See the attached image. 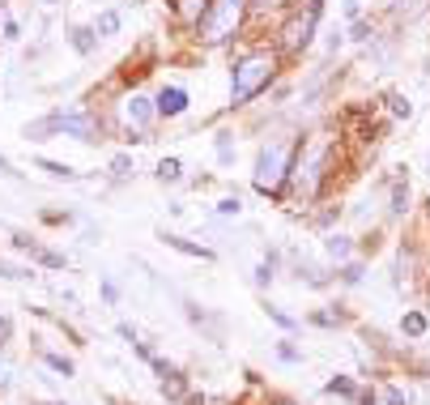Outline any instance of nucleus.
<instances>
[{"instance_id":"1","label":"nucleus","mask_w":430,"mask_h":405,"mask_svg":"<svg viewBox=\"0 0 430 405\" xmlns=\"http://www.w3.org/2000/svg\"><path fill=\"white\" fill-rule=\"evenodd\" d=\"M294 154H298V145H290V141H268V145L260 149V158H256V175H251L256 192L277 196V192L286 188V175L294 171Z\"/></svg>"},{"instance_id":"2","label":"nucleus","mask_w":430,"mask_h":405,"mask_svg":"<svg viewBox=\"0 0 430 405\" xmlns=\"http://www.w3.org/2000/svg\"><path fill=\"white\" fill-rule=\"evenodd\" d=\"M273 73H277V56L273 52H251V56H243L239 64H235V77H230V103L235 107H243V103H251V98L273 81Z\"/></svg>"},{"instance_id":"3","label":"nucleus","mask_w":430,"mask_h":405,"mask_svg":"<svg viewBox=\"0 0 430 405\" xmlns=\"http://www.w3.org/2000/svg\"><path fill=\"white\" fill-rule=\"evenodd\" d=\"M243 13H247V0H209L204 18L196 22V34H200V43L218 47V43L235 39V30L243 26Z\"/></svg>"},{"instance_id":"4","label":"nucleus","mask_w":430,"mask_h":405,"mask_svg":"<svg viewBox=\"0 0 430 405\" xmlns=\"http://www.w3.org/2000/svg\"><path fill=\"white\" fill-rule=\"evenodd\" d=\"M47 132H64V137H77V141H94L98 124L85 111H60V116H47V120H39V124L26 128V137H34V141L47 137Z\"/></svg>"},{"instance_id":"5","label":"nucleus","mask_w":430,"mask_h":405,"mask_svg":"<svg viewBox=\"0 0 430 405\" xmlns=\"http://www.w3.org/2000/svg\"><path fill=\"white\" fill-rule=\"evenodd\" d=\"M315 22H319V0H307V5L286 22V30H282L286 52H303V47L311 43V34H315Z\"/></svg>"},{"instance_id":"6","label":"nucleus","mask_w":430,"mask_h":405,"mask_svg":"<svg viewBox=\"0 0 430 405\" xmlns=\"http://www.w3.org/2000/svg\"><path fill=\"white\" fill-rule=\"evenodd\" d=\"M158 116H183L188 111V90L183 85H167L162 94H158Z\"/></svg>"},{"instance_id":"7","label":"nucleus","mask_w":430,"mask_h":405,"mask_svg":"<svg viewBox=\"0 0 430 405\" xmlns=\"http://www.w3.org/2000/svg\"><path fill=\"white\" fill-rule=\"evenodd\" d=\"M124 116H128V124H149V120L158 116V107H149V98L132 94L128 103H124Z\"/></svg>"},{"instance_id":"8","label":"nucleus","mask_w":430,"mask_h":405,"mask_svg":"<svg viewBox=\"0 0 430 405\" xmlns=\"http://www.w3.org/2000/svg\"><path fill=\"white\" fill-rule=\"evenodd\" d=\"M167 247H175V252H183V256H196V261H213V247H200V243H188V239H179V235H167Z\"/></svg>"},{"instance_id":"9","label":"nucleus","mask_w":430,"mask_h":405,"mask_svg":"<svg viewBox=\"0 0 430 405\" xmlns=\"http://www.w3.org/2000/svg\"><path fill=\"white\" fill-rule=\"evenodd\" d=\"M204 9H209V0H175V13H179L183 22H200Z\"/></svg>"},{"instance_id":"10","label":"nucleus","mask_w":430,"mask_h":405,"mask_svg":"<svg viewBox=\"0 0 430 405\" xmlns=\"http://www.w3.org/2000/svg\"><path fill=\"white\" fill-rule=\"evenodd\" d=\"M39 171L56 175V179H77V171H73V167H64V163H51V158H39Z\"/></svg>"},{"instance_id":"11","label":"nucleus","mask_w":430,"mask_h":405,"mask_svg":"<svg viewBox=\"0 0 430 405\" xmlns=\"http://www.w3.org/2000/svg\"><path fill=\"white\" fill-rule=\"evenodd\" d=\"M179 158H162V163H158V179H162V184H175L179 179Z\"/></svg>"},{"instance_id":"12","label":"nucleus","mask_w":430,"mask_h":405,"mask_svg":"<svg viewBox=\"0 0 430 405\" xmlns=\"http://www.w3.org/2000/svg\"><path fill=\"white\" fill-rule=\"evenodd\" d=\"M401 329H405L409 337H422V333H426V316H422V312H409V316L401 320Z\"/></svg>"},{"instance_id":"13","label":"nucleus","mask_w":430,"mask_h":405,"mask_svg":"<svg viewBox=\"0 0 430 405\" xmlns=\"http://www.w3.org/2000/svg\"><path fill=\"white\" fill-rule=\"evenodd\" d=\"M116 30H120V13H116V9L98 13V34H116Z\"/></svg>"},{"instance_id":"14","label":"nucleus","mask_w":430,"mask_h":405,"mask_svg":"<svg viewBox=\"0 0 430 405\" xmlns=\"http://www.w3.org/2000/svg\"><path fill=\"white\" fill-rule=\"evenodd\" d=\"M324 247H328V256H337V261H341V256H349V239H345V235H333Z\"/></svg>"},{"instance_id":"15","label":"nucleus","mask_w":430,"mask_h":405,"mask_svg":"<svg viewBox=\"0 0 430 405\" xmlns=\"http://www.w3.org/2000/svg\"><path fill=\"white\" fill-rule=\"evenodd\" d=\"M328 392H337V397H354L358 388H354V380H345V376H337V380H328Z\"/></svg>"},{"instance_id":"16","label":"nucleus","mask_w":430,"mask_h":405,"mask_svg":"<svg viewBox=\"0 0 430 405\" xmlns=\"http://www.w3.org/2000/svg\"><path fill=\"white\" fill-rule=\"evenodd\" d=\"M388 103H392V116H405V120L413 116V103H409V98H405V94H392V98H388Z\"/></svg>"},{"instance_id":"17","label":"nucleus","mask_w":430,"mask_h":405,"mask_svg":"<svg viewBox=\"0 0 430 405\" xmlns=\"http://www.w3.org/2000/svg\"><path fill=\"white\" fill-rule=\"evenodd\" d=\"M405 210H409V188L396 184V192H392V214H405Z\"/></svg>"},{"instance_id":"18","label":"nucleus","mask_w":430,"mask_h":405,"mask_svg":"<svg viewBox=\"0 0 430 405\" xmlns=\"http://www.w3.org/2000/svg\"><path fill=\"white\" fill-rule=\"evenodd\" d=\"M43 359H47V367H51V371H60V376H73V363H69V359H60V354H43Z\"/></svg>"},{"instance_id":"19","label":"nucleus","mask_w":430,"mask_h":405,"mask_svg":"<svg viewBox=\"0 0 430 405\" xmlns=\"http://www.w3.org/2000/svg\"><path fill=\"white\" fill-rule=\"evenodd\" d=\"M73 47H77V52H90V47H94V30H73Z\"/></svg>"},{"instance_id":"20","label":"nucleus","mask_w":430,"mask_h":405,"mask_svg":"<svg viewBox=\"0 0 430 405\" xmlns=\"http://www.w3.org/2000/svg\"><path fill=\"white\" fill-rule=\"evenodd\" d=\"M384 401H388V405H409V392H401V388H388V392H384Z\"/></svg>"},{"instance_id":"21","label":"nucleus","mask_w":430,"mask_h":405,"mask_svg":"<svg viewBox=\"0 0 430 405\" xmlns=\"http://www.w3.org/2000/svg\"><path fill=\"white\" fill-rule=\"evenodd\" d=\"M239 210H243V205H239V196H226L222 205H218V214H226V218H230V214H239Z\"/></svg>"},{"instance_id":"22","label":"nucleus","mask_w":430,"mask_h":405,"mask_svg":"<svg viewBox=\"0 0 430 405\" xmlns=\"http://www.w3.org/2000/svg\"><path fill=\"white\" fill-rule=\"evenodd\" d=\"M256 282H260V286H268V282H273V265H268V261L256 269Z\"/></svg>"},{"instance_id":"23","label":"nucleus","mask_w":430,"mask_h":405,"mask_svg":"<svg viewBox=\"0 0 430 405\" xmlns=\"http://www.w3.org/2000/svg\"><path fill=\"white\" fill-rule=\"evenodd\" d=\"M349 39H358V43H362V39H370V26H366V22H354V30H349Z\"/></svg>"},{"instance_id":"24","label":"nucleus","mask_w":430,"mask_h":405,"mask_svg":"<svg viewBox=\"0 0 430 405\" xmlns=\"http://www.w3.org/2000/svg\"><path fill=\"white\" fill-rule=\"evenodd\" d=\"M111 171H116V175H128V171H132V158H124V154H120V158L111 163Z\"/></svg>"},{"instance_id":"25","label":"nucleus","mask_w":430,"mask_h":405,"mask_svg":"<svg viewBox=\"0 0 430 405\" xmlns=\"http://www.w3.org/2000/svg\"><path fill=\"white\" fill-rule=\"evenodd\" d=\"M268 316H273V320H277V324H282V329H294V320H290V316H286V312H277V308H268Z\"/></svg>"},{"instance_id":"26","label":"nucleus","mask_w":430,"mask_h":405,"mask_svg":"<svg viewBox=\"0 0 430 405\" xmlns=\"http://www.w3.org/2000/svg\"><path fill=\"white\" fill-rule=\"evenodd\" d=\"M277 354H282L286 363H294V359H298V350H294V345H277Z\"/></svg>"},{"instance_id":"27","label":"nucleus","mask_w":430,"mask_h":405,"mask_svg":"<svg viewBox=\"0 0 430 405\" xmlns=\"http://www.w3.org/2000/svg\"><path fill=\"white\" fill-rule=\"evenodd\" d=\"M5 341H9V320L0 316V345H5Z\"/></svg>"},{"instance_id":"28","label":"nucleus","mask_w":430,"mask_h":405,"mask_svg":"<svg viewBox=\"0 0 430 405\" xmlns=\"http://www.w3.org/2000/svg\"><path fill=\"white\" fill-rule=\"evenodd\" d=\"M0 171H5V175H18V171L9 167V158H0Z\"/></svg>"},{"instance_id":"29","label":"nucleus","mask_w":430,"mask_h":405,"mask_svg":"<svg viewBox=\"0 0 430 405\" xmlns=\"http://www.w3.org/2000/svg\"><path fill=\"white\" fill-rule=\"evenodd\" d=\"M256 5H277V0H256Z\"/></svg>"}]
</instances>
